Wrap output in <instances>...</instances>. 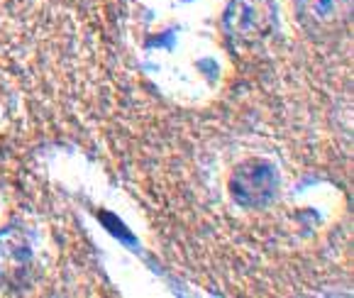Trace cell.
Here are the masks:
<instances>
[{"mask_svg": "<svg viewBox=\"0 0 354 298\" xmlns=\"http://www.w3.org/2000/svg\"><path fill=\"white\" fill-rule=\"evenodd\" d=\"M232 198L245 208H264L277 198L279 174L266 159H250L234 169L230 178Z\"/></svg>", "mask_w": 354, "mask_h": 298, "instance_id": "6da1fadb", "label": "cell"}, {"mask_svg": "<svg viewBox=\"0 0 354 298\" xmlns=\"http://www.w3.org/2000/svg\"><path fill=\"white\" fill-rule=\"evenodd\" d=\"M35 262L32 240L17 227L0 232V288H17L25 283Z\"/></svg>", "mask_w": 354, "mask_h": 298, "instance_id": "7a4b0ae2", "label": "cell"}, {"mask_svg": "<svg viewBox=\"0 0 354 298\" xmlns=\"http://www.w3.org/2000/svg\"><path fill=\"white\" fill-rule=\"evenodd\" d=\"M271 25L269 0H232L227 10V27L237 39H257Z\"/></svg>", "mask_w": 354, "mask_h": 298, "instance_id": "3957f363", "label": "cell"}, {"mask_svg": "<svg viewBox=\"0 0 354 298\" xmlns=\"http://www.w3.org/2000/svg\"><path fill=\"white\" fill-rule=\"evenodd\" d=\"M301 20L315 30H330L347 22L352 12V0H298Z\"/></svg>", "mask_w": 354, "mask_h": 298, "instance_id": "277c9868", "label": "cell"}]
</instances>
